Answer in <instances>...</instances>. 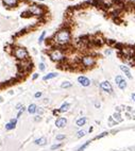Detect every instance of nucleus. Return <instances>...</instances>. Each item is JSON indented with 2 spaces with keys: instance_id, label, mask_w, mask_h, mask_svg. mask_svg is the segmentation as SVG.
<instances>
[{
  "instance_id": "obj_1",
  "label": "nucleus",
  "mask_w": 135,
  "mask_h": 151,
  "mask_svg": "<svg viewBox=\"0 0 135 151\" xmlns=\"http://www.w3.org/2000/svg\"><path fill=\"white\" fill-rule=\"evenodd\" d=\"M70 39H71V33H70V29L67 27H63L62 29H60L52 37L53 44L60 47L68 45L70 43Z\"/></svg>"
},
{
  "instance_id": "obj_2",
  "label": "nucleus",
  "mask_w": 135,
  "mask_h": 151,
  "mask_svg": "<svg viewBox=\"0 0 135 151\" xmlns=\"http://www.w3.org/2000/svg\"><path fill=\"white\" fill-rule=\"evenodd\" d=\"M48 56H49L50 60L52 62H54V63H62L66 59L65 53L63 52V50H61L59 48H54V49L50 50V51L48 52Z\"/></svg>"
},
{
  "instance_id": "obj_3",
  "label": "nucleus",
  "mask_w": 135,
  "mask_h": 151,
  "mask_svg": "<svg viewBox=\"0 0 135 151\" xmlns=\"http://www.w3.org/2000/svg\"><path fill=\"white\" fill-rule=\"evenodd\" d=\"M13 56L19 60V61H26V60H29V52L24 47H15L13 49Z\"/></svg>"
},
{
  "instance_id": "obj_4",
  "label": "nucleus",
  "mask_w": 135,
  "mask_h": 151,
  "mask_svg": "<svg viewBox=\"0 0 135 151\" xmlns=\"http://www.w3.org/2000/svg\"><path fill=\"white\" fill-rule=\"evenodd\" d=\"M80 62H81V65H82L84 68L89 69L96 65V58L92 54H85L81 58Z\"/></svg>"
},
{
  "instance_id": "obj_5",
  "label": "nucleus",
  "mask_w": 135,
  "mask_h": 151,
  "mask_svg": "<svg viewBox=\"0 0 135 151\" xmlns=\"http://www.w3.org/2000/svg\"><path fill=\"white\" fill-rule=\"evenodd\" d=\"M28 12L33 15V16H43L45 14V10L43 6H37V4H30L28 8Z\"/></svg>"
},
{
  "instance_id": "obj_6",
  "label": "nucleus",
  "mask_w": 135,
  "mask_h": 151,
  "mask_svg": "<svg viewBox=\"0 0 135 151\" xmlns=\"http://www.w3.org/2000/svg\"><path fill=\"white\" fill-rule=\"evenodd\" d=\"M115 83H116L117 87L120 90H124L128 87V82H127V80L122 77L121 74H117L116 77H115Z\"/></svg>"
},
{
  "instance_id": "obj_7",
  "label": "nucleus",
  "mask_w": 135,
  "mask_h": 151,
  "mask_svg": "<svg viewBox=\"0 0 135 151\" xmlns=\"http://www.w3.org/2000/svg\"><path fill=\"white\" fill-rule=\"evenodd\" d=\"M99 87H100V89H101V90H103V92H104V93H106V94H113V92H114L112 84L110 83V81H107V80L100 82Z\"/></svg>"
},
{
  "instance_id": "obj_8",
  "label": "nucleus",
  "mask_w": 135,
  "mask_h": 151,
  "mask_svg": "<svg viewBox=\"0 0 135 151\" xmlns=\"http://www.w3.org/2000/svg\"><path fill=\"white\" fill-rule=\"evenodd\" d=\"M78 82L81 86L83 87H88L92 84V81L86 77V76H79L78 77Z\"/></svg>"
},
{
  "instance_id": "obj_9",
  "label": "nucleus",
  "mask_w": 135,
  "mask_h": 151,
  "mask_svg": "<svg viewBox=\"0 0 135 151\" xmlns=\"http://www.w3.org/2000/svg\"><path fill=\"white\" fill-rule=\"evenodd\" d=\"M67 122H68V120H67V118H65V117H59V118H57V120H56V127L57 128H59V129H63V128H65L66 125H67Z\"/></svg>"
},
{
  "instance_id": "obj_10",
  "label": "nucleus",
  "mask_w": 135,
  "mask_h": 151,
  "mask_svg": "<svg viewBox=\"0 0 135 151\" xmlns=\"http://www.w3.org/2000/svg\"><path fill=\"white\" fill-rule=\"evenodd\" d=\"M20 68H22V71L26 70V71H29L31 70L33 67H32V62L29 60H26V61H21L20 63Z\"/></svg>"
},
{
  "instance_id": "obj_11",
  "label": "nucleus",
  "mask_w": 135,
  "mask_h": 151,
  "mask_svg": "<svg viewBox=\"0 0 135 151\" xmlns=\"http://www.w3.org/2000/svg\"><path fill=\"white\" fill-rule=\"evenodd\" d=\"M119 68H120V70L126 74V77L127 78H129L130 80H132L133 79V76H132V73H131V71H130V69H129V67L127 66V65H120L119 66Z\"/></svg>"
},
{
  "instance_id": "obj_12",
  "label": "nucleus",
  "mask_w": 135,
  "mask_h": 151,
  "mask_svg": "<svg viewBox=\"0 0 135 151\" xmlns=\"http://www.w3.org/2000/svg\"><path fill=\"white\" fill-rule=\"evenodd\" d=\"M18 1L19 0H2V2L6 7L8 8H14L18 4Z\"/></svg>"
},
{
  "instance_id": "obj_13",
  "label": "nucleus",
  "mask_w": 135,
  "mask_h": 151,
  "mask_svg": "<svg viewBox=\"0 0 135 151\" xmlns=\"http://www.w3.org/2000/svg\"><path fill=\"white\" fill-rule=\"evenodd\" d=\"M87 122V118L86 117H80L76 120V124H77V127H83V125H85Z\"/></svg>"
},
{
  "instance_id": "obj_14",
  "label": "nucleus",
  "mask_w": 135,
  "mask_h": 151,
  "mask_svg": "<svg viewBox=\"0 0 135 151\" xmlns=\"http://www.w3.org/2000/svg\"><path fill=\"white\" fill-rule=\"evenodd\" d=\"M69 109H70V103H68V102H64V103L60 107L59 112H60V113H66V112H68V111H69Z\"/></svg>"
},
{
  "instance_id": "obj_15",
  "label": "nucleus",
  "mask_w": 135,
  "mask_h": 151,
  "mask_svg": "<svg viewBox=\"0 0 135 151\" xmlns=\"http://www.w3.org/2000/svg\"><path fill=\"white\" fill-rule=\"evenodd\" d=\"M34 144H35L36 146H45V145L47 144V138H46L45 136H42V137L35 139V140H34Z\"/></svg>"
},
{
  "instance_id": "obj_16",
  "label": "nucleus",
  "mask_w": 135,
  "mask_h": 151,
  "mask_svg": "<svg viewBox=\"0 0 135 151\" xmlns=\"http://www.w3.org/2000/svg\"><path fill=\"white\" fill-rule=\"evenodd\" d=\"M58 76H59V74H58V72H49V73H47L46 76H44L43 80H44V81H48V80H51V79L57 78Z\"/></svg>"
},
{
  "instance_id": "obj_17",
  "label": "nucleus",
  "mask_w": 135,
  "mask_h": 151,
  "mask_svg": "<svg viewBox=\"0 0 135 151\" xmlns=\"http://www.w3.org/2000/svg\"><path fill=\"white\" fill-rule=\"evenodd\" d=\"M27 111H28V113H29V114H35V113H36V111H37V105H36V104H34V103H32V104H30V105L28 107Z\"/></svg>"
},
{
  "instance_id": "obj_18",
  "label": "nucleus",
  "mask_w": 135,
  "mask_h": 151,
  "mask_svg": "<svg viewBox=\"0 0 135 151\" xmlns=\"http://www.w3.org/2000/svg\"><path fill=\"white\" fill-rule=\"evenodd\" d=\"M112 117L119 123V122H121L122 121V118H121V112H115L113 115H112Z\"/></svg>"
},
{
  "instance_id": "obj_19",
  "label": "nucleus",
  "mask_w": 135,
  "mask_h": 151,
  "mask_svg": "<svg viewBox=\"0 0 135 151\" xmlns=\"http://www.w3.org/2000/svg\"><path fill=\"white\" fill-rule=\"evenodd\" d=\"M71 86H72V83H71L70 81H64V82H62V84H61V88H63V89L70 88Z\"/></svg>"
},
{
  "instance_id": "obj_20",
  "label": "nucleus",
  "mask_w": 135,
  "mask_h": 151,
  "mask_svg": "<svg viewBox=\"0 0 135 151\" xmlns=\"http://www.w3.org/2000/svg\"><path fill=\"white\" fill-rule=\"evenodd\" d=\"M89 144H91V140H87V142H85L82 146H80L79 148H78V150L77 151H84L88 146H89Z\"/></svg>"
},
{
  "instance_id": "obj_21",
  "label": "nucleus",
  "mask_w": 135,
  "mask_h": 151,
  "mask_svg": "<svg viewBox=\"0 0 135 151\" xmlns=\"http://www.w3.org/2000/svg\"><path fill=\"white\" fill-rule=\"evenodd\" d=\"M118 124V122L111 116V117H109V125L110 127H114V125H117Z\"/></svg>"
},
{
  "instance_id": "obj_22",
  "label": "nucleus",
  "mask_w": 135,
  "mask_h": 151,
  "mask_svg": "<svg viewBox=\"0 0 135 151\" xmlns=\"http://www.w3.org/2000/svg\"><path fill=\"white\" fill-rule=\"evenodd\" d=\"M85 135H86V131H85V130H80V131L77 132V137H78V138H82V137H84Z\"/></svg>"
},
{
  "instance_id": "obj_23",
  "label": "nucleus",
  "mask_w": 135,
  "mask_h": 151,
  "mask_svg": "<svg viewBox=\"0 0 135 151\" xmlns=\"http://www.w3.org/2000/svg\"><path fill=\"white\" fill-rule=\"evenodd\" d=\"M62 146H63V144H62V143H59V144H54V145H52V146L50 147V149H51L52 151H54V150H58V149H60Z\"/></svg>"
},
{
  "instance_id": "obj_24",
  "label": "nucleus",
  "mask_w": 135,
  "mask_h": 151,
  "mask_svg": "<svg viewBox=\"0 0 135 151\" xmlns=\"http://www.w3.org/2000/svg\"><path fill=\"white\" fill-rule=\"evenodd\" d=\"M4 128H6V130H7V131H11V130H14L16 127H15V125H13V124L9 121V122L6 124V127H4Z\"/></svg>"
},
{
  "instance_id": "obj_25",
  "label": "nucleus",
  "mask_w": 135,
  "mask_h": 151,
  "mask_svg": "<svg viewBox=\"0 0 135 151\" xmlns=\"http://www.w3.org/2000/svg\"><path fill=\"white\" fill-rule=\"evenodd\" d=\"M106 135H109V132H107V131H104V132L100 133L99 135H97V136L95 137V139H100V138H102V137H105Z\"/></svg>"
},
{
  "instance_id": "obj_26",
  "label": "nucleus",
  "mask_w": 135,
  "mask_h": 151,
  "mask_svg": "<svg viewBox=\"0 0 135 151\" xmlns=\"http://www.w3.org/2000/svg\"><path fill=\"white\" fill-rule=\"evenodd\" d=\"M45 36H46V31H44V32H42V34H41V36L38 37V44L41 45L43 42H44V39H45Z\"/></svg>"
},
{
  "instance_id": "obj_27",
  "label": "nucleus",
  "mask_w": 135,
  "mask_h": 151,
  "mask_svg": "<svg viewBox=\"0 0 135 151\" xmlns=\"http://www.w3.org/2000/svg\"><path fill=\"white\" fill-rule=\"evenodd\" d=\"M65 138H66V135H65V134H58V135L56 136V139L59 140V142H62V140H64Z\"/></svg>"
},
{
  "instance_id": "obj_28",
  "label": "nucleus",
  "mask_w": 135,
  "mask_h": 151,
  "mask_svg": "<svg viewBox=\"0 0 135 151\" xmlns=\"http://www.w3.org/2000/svg\"><path fill=\"white\" fill-rule=\"evenodd\" d=\"M38 69H39V71H45L46 70V65H45L44 62H41L38 64Z\"/></svg>"
},
{
  "instance_id": "obj_29",
  "label": "nucleus",
  "mask_w": 135,
  "mask_h": 151,
  "mask_svg": "<svg viewBox=\"0 0 135 151\" xmlns=\"http://www.w3.org/2000/svg\"><path fill=\"white\" fill-rule=\"evenodd\" d=\"M112 53H113V50H112L111 48H109V49H105V50H104V54H105L106 57H110V56H112Z\"/></svg>"
},
{
  "instance_id": "obj_30",
  "label": "nucleus",
  "mask_w": 135,
  "mask_h": 151,
  "mask_svg": "<svg viewBox=\"0 0 135 151\" xmlns=\"http://www.w3.org/2000/svg\"><path fill=\"white\" fill-rule=\"evenodd\" d=\"M24 111H26V108L23 107L21 110H19V111H18V114H17V117H16V118H17V119H18V118H20V116L23 114V112H24Z\"/></svg>"
},
{
  "instance_id": "obj_31",
  "label": "nucleus",
  "mask_w": 135,
  "mask_h": 151,
  "mask_svg": "<svg viewBox=\"0 0 135 151\" xmlns=\"http://www.w3.org/2000/svg\"><path fill=\"white\" fill-rule=\"evenodd\" d=\"M126 111H127L128 113H133V111H134V108H132V107L128 105V107H126Z\"/></svg>"
},
{
  "instance_id": "obj_32",
  "label": "nucleus",
  "mask_w": 135,
  "mask_h": 151,
  "mask_svg": "<svg viewBox=\"0 0 135 151\" xmlns=\"http://www.w3.org/2000/svg\"><path fill=\"white\" fill-rule=\"evenodd\" d=\"M10 122H11L13 125H15V127H16V124H17V118H12V119L10 120Z\"/></svg>"
},
{
  "instance_id": "obj_33",
  "label": "nucleus",
  "mask_w": 135,
  "mask_h": 151,
  "mask_svg": "<svg viewBox=\"0 0 135 151\" xmlns=\"http://www.w3.org/2000/svg\"><path fill=\"white\" fill-rule=\"evenodd\" d=\"M36 113H37L38 115H41V116H42V115H43V113H44V110H43L42 108H37V111H36Z\"/></svg>"
},
{
  "instance_id": "obj_34",
  "label": "nucleus",
  "mask_w": 135,
  "mask_h": 151,
  "mask_svg": "<svg viewBox=\"0 0 135 151\" xmlns=\"http://www.w3.org/2000/svg\"><path fill=\"white\" fill-rule=\"evenodd\" d=\"M126 117H127V119H132V113H128V112H126Z\"/></svg>"
},
{
  "instance_id": "obj_35",
  "label": "nucleus",
  "mask_w": 135,
  "mask_h": 151,
  "mask_svg": "<svg viewBox=\"0 0 135 151\" xmlns=\"http://www.w3.org/2000/svg\"><path fill=\"white\" fill-rule=\"evenodd\" d=\"M34 97L35 98H41L42 97V92H36L35 95H34Z\"/></svg>"
},
{
  "instance_id": "obj_36",
  "label": "nucleus",
  "mask_w": 135,
  "mask_h": 151,
  "mask_svg": "<svg viewBox=\"0 0 135 151\" xmlns=\"http://www.w3.org/2000/svg\"><path fill=\"white\" fill-rule=\"evenodd\" d=\"M22 108H23V105H22V104H20V103H18V104H17L16 107H15V109H16L17 111H19V110H21Z\"/></svg>"
},
{
  "instance_id": "obj_37",
  "label": "nucleus",
  "mask_w": 135,
  "mask_h": 151,
  "mask_svg": "<svg viewBox=\"0 0 135 151\" xmlns=\"http://www.w3.org/2000/svg\"><path fill=\"white\" fill-rule=\"evenodd\" d=\"M34 120H35V121H41V120H42V116H41V115H36L35 118H34Z\"/></svg>"
},
{
  "instance_id": "obj_38",
  "label": "nucleus",
  "mask_w": 135,
  "mask_h": 151,
  "mask_svg": "<svg viewBox=\"0 0 135 151\" xmlns=\"http://www.w3.org/2000/svg\"><path fill=\"white\" fill-rule=\"evenodd\" d=\"M37 78H38V73H37V72L33 73V76H32V80H36Z\"/></svg>"
},
{
  "instance_id": "obj_39",
  "label": "nucleus",
  "mask_w": 135,
  "mask_h": 151,
  "mask_svg": "<svg viewBox=\"0 0 135 151\" xmlns=\"http://www.w3.org/2000/svg\"><path fill=\"white\" fill-rule=\"evenodd\" d=\"M131 99H132L133 102H135V93H133V94L131 95Z\"/></svg>"
},
{
  "instance_id": "obj_40",
  "label": "nucleus",
  "mask_w": 135,
  "mask_h": 151,
  "mask_svg": "<svg viewBox=\"0 0 135 151\" xmlns=\"http://www.w3.org/2000/svg\"><path fill=\"white\" fill-rule=\"evenodd\" d=\"M115 112H121V107H116V111Z\"/></svg>"
},
{
  "instance_id": "obj_41",
  "label": "nucleus",
  "mask_w": 135,
  "mask_h": 151,
  "mask_svg": "<svg viewBox=\"0 0 135 151\" xmlns=\"http://www.w3.org/2000/svg\"><path fill=\"white\" fill-rule=\"evenodd\" d=\"M95 105H96V108H100V103H99V102H96Z\"/></svg>"
},
{
  "instance_id": "obj_42",
  "label": "nucleus",
  "mask_w": 135,
  "mask_h": 151,
  "mask_svg": "<svg viewBox=\"0 0 135 151\" xmlns=\"http://www.w3.org/2000/svg\"><path fill=\"white\" fill-rule=\"evenodd\" d=\"M132 119H134V120H135V115H133V117H132Z\"/></svg>"
},
{
  "instance_id": "obj_43",
  "label": "nucleus",
  "mask_w": 135,
  "mask_h": 151,
  "mask_svg": "<svg viewBox=\"0 0 135 151\" xmlns=\"http://www.w3.org/2000/svg\"><path fill=\"white\" fill-rule=\"evenodd\" d=\"M37 1H42L43 2V1H45V0H37Z\"/></svg>"
},
{
  "instance_id": "obj_44",
  "label": "nucleus",
  "mask_w": 135,
  "mask_h": 151,
  "mask_svg": "<svg viewBox=\"0 0 135 151\" xmlns=\"http://www.w3.org/2000/svg\"><path fill=\"white\" fill-rule=\"evenodd\" d=\"M133 114H135V109H134V111H133Z\"/></svg>"
},
{
  "instance_id": "obj_45",
  "label": "nucleus",
  "mask_w": 135,
  "mask_h": 151,
  "mask_svg": "<svg viewBox=\"0 0 135 151\" xmlns=\"http://www.w3.org/2000/svg\"><path fill=\"white\" fill-rule=\"evenodd\" d=\"M0 118H1V116H0Z\"/></svg>"
}]
</instances>
